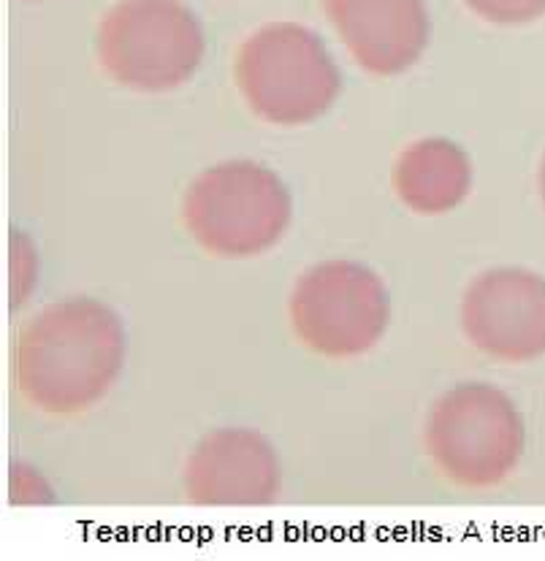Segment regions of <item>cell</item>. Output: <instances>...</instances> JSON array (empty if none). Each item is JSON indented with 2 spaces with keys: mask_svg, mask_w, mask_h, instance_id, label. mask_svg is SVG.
<instances>
[{
  "mask_svg": "<svg viewBox=\"0 0 545 561\" xmlns=\"http://www.w3.org/2000/svg\"><path fill=\"white\" fill-rule=\"evenodd\" d=\"M123 364V323L84 296L42 309L16 336V388L31 408L52 417L82 415L99 404Z\"/></svg>",
  "mask_w": 545,
  "mask_h": 561,
  "instance_id": "1",
  "label": "cell"
},
{
  "mask_svg": "<svg viewBox=\"0 0 545 561\" xmlns=\"http://www.w3.org/2000/svg\"><path fill=\"white\" fill-rule=\"evenodd\" d=\"M234 79L256 117L307 125L323 117L342 90L340 68L318 33L296 22L258 27L234 60Z\"/></svg>",
  "mask_w": 545,
  "mask_h": 561,
  "instance_id": "2",
  "label": "cell"
},
{
  "mask_svg": "<svg viewBox=\"0 0 545 561\" xmlns=\"http://www.w3.org/2000/svg\"><path fill=\"white\" fill-rule=\"evenodd\" d=\"M427 454L451 485L486 491L504 483L524 456V421L513 399L489 382H462L432 404Z\"/></svg>",
  "mask_w": 545,
  "mask_h": 561,
  "instance_id": "3",
  "label": "cell"
},
{
  "mask_svg": "<svg viewBox=\"0 0 545 561\" xmlns=\"http://www.w3.org/2000/svg\"><path fill=\"white\" fill-rule=\"evenodd\" d=\"M288 187L272 169L228 160L206 169L188 187L182 222L198 248L220 257L266 253L291 226Z\"/></svg>",
  "mask_w": 545,
  "mask_h": 561,
  "instance_id": "4",
  "label": "cell"
},
{
  "mask_svg": "<svg viewBox=\"0 0 545 561\" xmlns=\"http://www.w3.org/2000/svg\"><path fill=\"white\" fill-rule=\"evenodd\" d=\"M204 47V27L182 0H120L99 25L103 71L139 93L185 84L198 71Z\"/></svg>",
  "mask_w": 545,
  "mask_h": 561,
  "instance_id": "5",
  "label": "cell"
},
{
  "mask_svg": "<svg viewBox=\"0 0 545 561\" xmlns=\"http://www.w3.org/2000/svg\"><path fill=\"white\" fill-rule=\"evenodd\" d=\"M288 314L296 340L307 351L323 358H355L383 340L391 301L372 268L326 261L298 277Z\"/></svg>",
  "mask_w": 545,
  "mask_h": 561,
  "instance_id": "6",
  "label": "cell"
},
{
  "mask_svg": "<svg viewBox=\"0 0 545 561\" xmlns=\"http://www.w3.org/2000/svg\"><path fill=\"white\" fill-rule=\"evenodd\" d=\"M462 329L469 345L504 364L545 356V277L515 266L478 274L464 294Z\"/></svg>",
  "mask_w": 545,
  "mask_h": 561,
  "instance_id": "7",
  "label": "cell"
},
{
  "mask_svg": "<svg viewBox=\"0 0 545 561\" xmlns=\"http://www.w3.org/2000/svg\"><path fill=\"white\" fill-rule=\"evenodd\" d=\"M280 483L277 454L252 428L206 434L185 467V496L193 505H269Z\"/></svg>",
  "mask_w": 545,
  "mask_h": 561,
  "instance_id": "8",
  "label": "cell"
},
{
  "mask_svg": "<svg viewBox=\"0 0 545 561\" xmlns=\"http://www.w3.org/2000/svg\"><path fill=\"white\" fill-rule=\"evenodd\" d=\"M353 60L377 77L407 71L429 42L427 0H323Z\"/></svg>",
  "mask_w": 545,
  "mask_h": 561,
  "instance_id": "9",
  "label": "cell"
},
{
  "mask_svg": "<svg viewBox=\"0 0 545 561\" xmlns=\"http://www.w3.org/2000/svg\"><path fill=\"white\" fill-rule=\"evenodd\" d=\"M394 191L418 215H443L464 202L473 185V165L447 139H418L394 165Z\"/></svg>",
  "mask_w": 545,
  "mask_h": 561,
  "instance_id": "10",
  "label": "cell"
},
{
  "mask_svg": "<svg viewBox=\"0 0 545 561\" xmlns=\"http://www.w3.org/2000/svg\"><path fill=\"white\" fill-rule=\"evenodd\" d=\"M467 5L495 25H526L545 14V0H467Z\"/></svg>",
  "mask_w": 545,
  "mask_h": 561,
  "instance_id": "11",
  "label": "cell"
},
{
  "mask_svg": "<svg viewBox=\"0 0 545 561\" xmlns=\"http://www.w3.org/2000/svg\"><path fill=\"white\" fill-rule=\"evenodd\" d=\"M11 250H14V263H11V272H14V307H22L31 296L33 285H36V253H33L31 242L25 237H16Z\"/></svg>",
  "mask_w": 545,
  "mask_h": 561,
  "instance_id": "12",
  "label": "cell"
},
{
  "mask_svg": "<svg viewBox=\"0 0 545 561\" xmlns=\"http://www.w3.org/2000/svg\"><path fill=\"white\" fill-rule=\"evenodd\" d=\"M537 187H541V198H543V204H545V154H543V160H541V171H537Z\"/></svg>",
  "mask_w": 545,
  "mask_h": 561,
  "instance_id": "13",
  "label": "cell"
}]
</instances>
